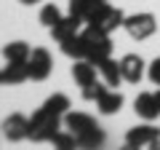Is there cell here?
Returning a JSON list of instances; mask_svg holds the SVG:
<instances>
[{"instance_id": "1", "label": "cell", "mask_w": 160, "mask_h": 150, "mask_svg": "<svg viewBox=\"0 0 160 150\" xmlns=\"http://www.w3.org/2000/svg\"><path fill=\"white\" fill-rule=\"evenodd\" d=\"M59 131H62V115H56L46 107H40L29 118V139L32 142H51Z\"/></svg>"}, {"instance_id": "2", "label": "cell", "mask_w": 160, "mask_h": 150, "mask_svg": "<svg viewBox=\"0 0 160 150\" xmlns=\"http://www.w3.org/2000/svg\"><path fill=\"white\" fill-rule=\"evenodd\" d=\"M123 22H126V13L120 11V8L109 6L107 0H96L91 8V16H88L86 24H91V27H99L104 29V32H112V29L123 27Z\"/></svg>"}, {"instance_id": "3", "label": "cell", "mask_w": 160, "mask_h": 150, "mask_svg": "<svg viewBox=\"0 0 160 150\" xmlns=\"http://www.w3.org/2000/svg\"><path fill=\"white\" fill-rule=\"evenodd\" d=\"M80 35H83V46H86V59H91L93 64H96L99 59H104V56H112V40H109V32H104V29L88 24Z\"/></svg>"}, {"instance_id": "4", "label": "cell", "mask_w": 160, "mask_h": 150, "mask_svg": "<svg viewBox=\"0 0 160 150\" xmlns=\"http://www.w3.org/2000/svg\"><path fill=\"white\" fill-rule=\"evenodd\" d=\"M126 145H128L131 150H139V147H158V145H160V126H155L152 121H147L144 126L128 129Z\"/></svg>"}, {"instance_id": "5", "label": "cell", "mask_w": 160, "mask_h": 150, "mask_svg": "<svg viewBox=\"0 0 160 150\" xmlns=\"http://www.w3.org/2000/svg\"><path fill=\"white\" fill-rule=\"evenodd\" d=\"M123 27H126V32L131 35L133 40H147V38H152L155 29H158V22H155L152 13H131V16H126V22H123Z\"/></svg>"}, {"instance_id": "6", "label": "cell", "mask_w": 160, "mask_h": 150, "mask_svg": "<svg viewBox=\"0 0 160 150\" xmlns=\"http://www.w3.org/2000/svg\"><path fill=\"white\" fill-rule=\"evenodd\" d=\"M27 67H29L32 81H46L53 70V56L48 54V48H32V54L27 59Z\"/></svg>"}, {"instance_id": "7", "label": "cell", "mask_w": 160, "mask_h": 150, "mask_svg": "<svg viewBox=\"0 0 160 150\" xmlns=\"http://www.w3.org/2000/svg\"><path fill=\"white\" fill-rule=\"evenodd\" d=\"M3 134L11 142H22V139H29V118L22 115V113H11V115L3 121Z\"/></svg>"}, {"instance_id": "8", "label": "cell", "mask_w": 160, "mask_h": 150, "mask_svg": "<svg viewBox=\"0 0 160 150\" xmlns=\"http://www.w3.org/2000/svg\"><path fill=\"white\" fill-rule=\"evenodd\" d=\"M120 70H123V81L139 83L144 78V59L139 54H126V56L120 59Z\"/></svg>"}, {"instance_id": "9", "label": "cell", "mask_w": 160, "mask_h": 150, "mask_svg": "<svg viewBox=\"0 0 160 150\" xmlns=\"http://www.w3.org/2000/svg\"><path fill=\"white\" fill-rule=\"evenodd\" d=\"M80 24H86L83 19H78V16H62L56 24L51 27V35H53V40L56 43H62V40H67V38H72V35H78L80 32Z\"/></svg>"}, {"instance_id": "10", "label": "cell", "mask_w": 160, "mask_h": 150, "mask_svg": "<svg viewBox=\"0 0 160 150\" xmlns=\"http://www.w3.org/2000/svg\"><path fill=\"white\" fill-rule=\"evenodd\" d=\"M133 110H136V115L144 118V121H155V118L160 115V107H158V99H155V94L149 91H142L136 97V102H133Z\"/></svg>"}, {"instance_id": "11", "label": "cell", "mask_w": 160, "mask_h": 150, "mask_svg": "<svg viewBox=\"0 0 160 150\" xmlns=\"http://www.w3.org/2000/svg\"><path fill=\"white\" fill-rule=\"evenodd\" d=\"M96 64L91 62V59H75V64H72V78H75V83H78L80 88L83 86H88V83H93L96 81Z\"/></svg>"}, {"instance_id": "12", "label": "cell", "mask_w": 160, "mask_h": 150, "mask_svg": "<svg viewBox=\"0 0 160 150\" xmlns=\"http://www.w3.org/2000/svg\"><path fill=\"white\" fill-rule=\"evenodd\" d=\"M96 67H99V72H102V78H104L107 86H120V81H123V70H120L118 59L104 56V59H99V62H96Z\"/></svg>"}, {"instance_id": "13", "label": "cell", "mask_w": 160, "mask_h": 150, "mask_svg": "<svg viewBox=\"0 0 160 150\" xmlns=\"http://www.w3.org/2000/svg\"><path fill=\"white\" fill-rule=\"evenodd\" d=\"M64 126L72 134H83V131H88V129H96L99 123H96V118L88 115V113H72V110H69L67 115H64Z\"/></svg>"}, {"instance_id": "14", "label": "cell", "mask_w": 160, "mask_h": 150, "mask_svg": "<svg viewBox=\"0 0 160 150\" xmlns=\"http://www.w3.org/2000/svg\"><path fill=\"white\" fill-rule=\"evenodd\" d=\"M96 107H99L102 115H115V113H120V107H123V94L112 91V88H104L102 97L96 99Z\"/></svg>"}, {"instance_id": "15", "label": "cell", "mask_w": 160, "mask_h": 150, "mask_svg": "<svg viewBox=\"0 0 160 150\" xmlns=\"http://www.w3.org/2000/svg\"><path fill=\"white\" fill-rule=\"evenodd\" d=\"M29 81V67L27 62H8L3 70V83L6 86H19V83Z\"/></svg>"}, {"instance_id": "16", "label": "cell", "mask_w": 160, "mask_h": 150, "mask_svg": "<svg viewBox=\"0 0 160 150\" xmlns=\"http://www.w3.org/2000/svg\"><path fill=\"white\" fill-rule=\"evenodd\" d=\"M104 142H107V134H104V129H102V126L88 129V131H83V134H75V145H78V147H83V150L102 147Z\"/></svg>"}, {"instance_id": "17", "label": "cell", "mask_w": 160, "mask_h": 150, "mask_svg": "<svg viewBox=\"0 0 160 150\" xmlns=\"http://www.w3.org/2000/svg\"><path fill=\"white\" fill-rule=\"evenodd\" d=\"M29 54H32V48H29L24 40H13V43H6V46H3L6 62H27Z\"/></svg>"}, {"instance_id": "18", "label": "cell", "mask_w": 160, "mask_h": 150, "mask_svg": "<svg viewBox=\"0 0 160 150\" xmlns=\"http://www.w3.org/2000/svg\"><path fill=\"white\" fill-rule=\"evenodd\" d=\"M62 46V54L69 59H86V46H83V35H72V38H67V40L59 43Z\"/></svg>"}, {"instance_id": "19", "label": "cell", "mask_w": 160, "mask_h": 150, "mask_svg": "<svg viewBox=\"0 0 160 150\" xmlns=\"http://www.w3.org/2000/svg\"><path fill=\"white\" fill-rule=\"evenodd\" d=\"M43 107L64 118V115L69 113V97H67V94H51V97H48L46 102H43Z\"/></svg>"}, {"instance_id": "20", "label": "cell", "mask_w": 160, "mask_h": 150, "mask_svg": "<svg viewBox=\"0 0 160 150\" xmlns=\"http://www.w3.org/2000/svg\"><path fill=\"white\" fill-rule=\"evenodd\" d=\"M93 3H96V0H69V13L78 16V19H83V22H88Z\"/></svg>"}, {"instance_id": "21", "label": "cell", "mask_w": 160, "mask_h": 150, "mask_svg": "<svg viewBox=\"0 0 160 150\" xmlns=\"http://www.w3.org/2000/svg\"><path fill=\"white\" fill-rule=\"evenodd\" d=\"M59 19H62V11H59V8L53 6V3H48V6H43V8H40V24H43V27H48V29H51L53 24L59 22Z\"/></svg>"}, {"instance_id": "22", "label": "cell", "mask_w": 160, "mask_h": 150, "mask_svg": "<svg viewBox=\"0 0 160 150\" xmlns=\"http://www.w3.org/2000/svg\"><path fill=\"white\" fill-rule=\"evenodd\" d=\"M107 88V83H99V81H93V83H88V86H83L80 91H83V99L86 102H96L99 97H102V91Z\"/></svg>"}, {"instance_id": "23", "label": "cell", "mask_w": 160, "mask_h": 150, "mask_svg": "<svg viewBox=\"0 0 160 150\" xmlns=\"http://www.w3.org/2000/svg\"><path fill=\"white\" fill-rule=\"evenodd\" d=\"M51 142L56 145V147H62V150H67V147H78V145H75V134L69 131V129H67V134H64V131H59L56 137L51 139Z\"/></svg>"}, {"instance_id": "24", "label": "cell", "mask_w": 160, "mask_h": 150, "mask_svg": "<svg viewBox=\"0 0 160 150\" xmlns=\"http://www.w3.org/2000/svg\"><path fill=\"white\" fill-rule=\"evenodd\" d=\"M147 75H149V81H152L155 86H160V56H155L152 62H149V70H147Z\"/></svg>"}, {"instance_id": "25", "label": "cell", "mask_w": 160, "mask_h": 150, "mask_svg": "<svg viewBox=\"0 0 160 150\" xmlns=\"http://www.w3.org/2000/svg\"><path fill=\"white\" fill-rule=\"evenodd\" d=\"M22 6H35V3H40V0H19Z\"/></svg>"}, {"instance_id": "26", "label": "cell", "mask_w": 160, "mask_h": 150, "mask_svg": "<svg viewBox=\"0 0 160 150\" xmlns=\"http://www.w3.org/2000/svg\"><path fill=\"white\" fill-rule=\"evenodd\" d=\"M155 99H158V107H160V88H158V91H155Z\"/></svg>"}, {"instance_id": "27", "label": "cell", "mask_w": 160, "mask_h": 150, "mask_svg": "<svg viewBox=\"0 0 160 150\" xmlns=\"http://www.w3.org/2000/svg\"><path fill=\"white\" fill-rule=\"evenodd\" d=\"M0 86H3V70H0Z\"/></svg>"}]
</instances>
